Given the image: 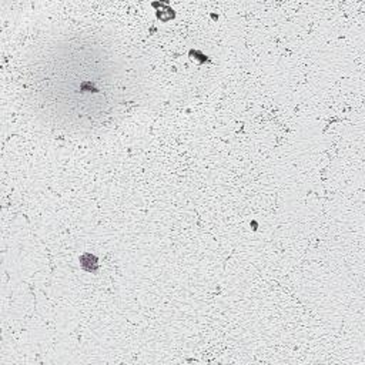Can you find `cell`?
Segmentation results:
<instances>
[{
	"mask_svg": "<svg viewBox=\"0 0 365 365\" xmlns=\"http://www.w3.org/2000/svg\"><path fill=\"white\" fill-rule=\"evenodd\" d=\"M123 77L111 56L90 44H64L37 70V94L58 123L91 127L120 104Z\"/></svg>",
	"mask_w": 365,
	"mask_h": 365,
	"instance_id": "cell-1",
	"label": "cell"
}]
</instances>
